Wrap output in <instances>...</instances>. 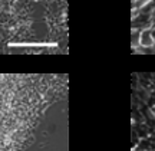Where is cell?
Returning a JSON list of instances; mask_svg holds the SVG:
<instances>
[{
  "label": "cell",
  "mask_w": 155,
  "mask_h": 151,
  "mask_svg": "<svg viewBox=\"0 0 155 151\" xmlns=\"http://www.w3.org/2000/svg\"><path fill=\"white\" fill-rule=\"evenodd\" d=\"M150 0H135V7H142L148 3Z\"/></svg>",
  "instance_id": "2"
},
{
  "label": "cell",
  "mask_w": 155,
  "mask_h": 151,
  "mask_svg": "<svg viewBox=\"0 0 155 151\" xmlns=\"http://www.w3.org/2000/svg\"><path fill=\"white\" fill-rule=\"evenodd\" d=\"M154 38H152V32L151 30H144L142 33L139 35V43L142 46H147V48H150V46L154 45Z\"/></svg>",
  "instance_id": "1"
},
{
  "label": "cell",
  "mask_w": 155,
  "mask_h": 151,
  "mask_svg": "<svg viewBox=\"0 0 155 151\" xmlns=\"http://www.w3.org/2000/svg\"><path fill=\"white\" fill-rule=\"evenodd\" d=\"M152 16H155V9H154V12H152Z\"/></svg>",
  "instance_id": "3"
}]
</instances>
